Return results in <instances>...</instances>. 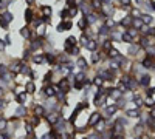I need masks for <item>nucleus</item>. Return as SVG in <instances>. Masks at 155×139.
<instances>
[{"instance_id": "nucleus-1", "label": "nucleus", "mask_w": 155, "mask_h": 139, "mask_svg": "<svg viewBox=\"0 0 155 139\" xmlns=\"http://www.w3.org/2000/svg\"><path fill=\"white\" fill-rule=\"evenodd\" d=\"M70 88H71V85H70L68 77H62V79L59 80V84H57V90L62 91L64 94H67V93L70 91Z\"/></svg>"}, {"instance_id": "nucleus-2", "label": "nucleus", "mask_w": 155, "mask_h": 139, "mask_svg": "<svg viewBox=\"0 0 155 139\" xmlns=\"http://www.w3.org/2000/svg\"><path fill=\"white\" fill-rule=\"evenodd\" d=\"M44 94H45L47 97H56V94H57V87H54L53 84L45 85V87H44Z\"/></svg>"}, {"instance_id": "nucleus-3", "label": "nucleus", "mask_w": 155, "mask_h": 139, "mask_svg": "<svg viewBox=\"0 0 155 139\" xmlns=\"http://www.w3.org/2000/svg\"><path fill=\"white\" fill-rule=\"evenodd\" d=\"M74 65L81 70V71L88 70V62H87L85 57H82V56H78V59H76V63H74Z\"/></svg>"}, {"instance_id": "nucleus-4", "label": "nucleus", "mask_w": 155, "mask_h": 139, "mask_svg": "<svg viewBox=\"0 0 155 139\" xmlns=\"http://www.w3.org/2000/svg\"><path fill=\"white\" fill-rule=\"evenodd\" d=\"M26 91H16L14 93V96H16V101H17L19 105H25V102H26Z\"/></svg>"}, {"instance_id": "nucleus-5", "label": "nucleus", "mask_w": 155, "mask_h": 139, "mask_svg": "<svg viewBox=\"0 0 155 139\" xmlns=\"http://www.w3.org/2000/svg\"><path fill=\"white\" fill-rule=\"evenodd\" d=\"M23 19H25V22H26L28 25H31L33 19H34V11L31 9V6H28V8L25 9V13H23Z\"/></svg>"}, {"instance_id": "nucleus-6", "label": "nucleus", "mask_w": 155, "mask_h": 139, "mask_svg": "<svg viewBox=\"0 0 155 139\" xmlns=\"http://www.w3.org/2000/svg\"><path fill=\"white\" fill-rule=\"evenodd\" d=\"M101 119H103V116H101L99 113H93V114L90 116L88 122H87V125H88V127H95V125H96L98 122L101 121Z\"/></svg>"}, {"instance_id": "nucleus-7", "label": "nucleus", "mask_w": 155, "mask_h": 139, "mask_svg": "<svg viewBox=\"0 0 155 139\" xmlns=\"http://www.w3.org/2000/svg\"><path fill=\"white\" fill-rule=\"evenodd\" d=\"M45 62H47V63H50L51 67L57 65V56H56V54H53V53H45Z\"/></svg>"}, {"instance_id": "nucleus-8", "label": "nucleus", "mask_w": 155, "mask_h": 139, "mask_svg": "<svg viewBox=\"0 0 155 139\" xmlns=\"http://www.w3.org/2000/svg\"><path fill=\"white\" fill-rule=\"evenodd\" d=\"M31 60L37 63V65H42V63H45V53H39V54H33L31 56Z\"/></svg>"}, {"instance_id": "nucleus-9", "label": "nucleus", "mask_w": 155, "mask_h": 139, "mask_svg": "<svg viewBox=\"0 0 155 139\" xmlns=\"http://www.w3.org/2000/svg\"><path fill=\"white\" fill-rule=\"evenodd\" d=\"M19 34L22 36L23 39H31V36H33V30L30 28V26H23V28H20V31H19Z\"/></svg>"}, {"instance_id": "nucleus-10", "label": "nucleus", "mask_w": 155, "mask_h": 139, "mask_svg": "<svg viewBox=\"0 0 155 139\" xmlns=\"http://www.w3.org/2000/svg\"><path fill=\"white\" fill-rule=\"evenodd\" d=\"M85 48L87 51H90V53H93V51H96V48H98V42L95 40V39H88V42L85 43Z\"/></svg>"}, {"instance_id": "nucleus-11", "label": "nucleus", "mask_w": 155, "mask_h": 139, "mask_svg": "<svg viewBox=\"0 0 155 139\" xmlns=\"http://www.w3.org/2000/svg\"><path fill=\"white\" fill-rule=\"evenodd\" d=\"M101 59H103L101 53L93 51V53H92V56H90V63H93V65H98V63L101 62Z\"/></svg>"}, {"instance_id": "nucleus-12", "label": "nucleus", "mask_w": 155, "mask_h": 139, "mask_svg": "<svg viewBox=\"0 0 155 139\" xmlns=\"http://www.w3.org/2000/svg\"><path fill=\"white\" fill-rule=\"evenodd\" d=\"M47 121H48V124L54 125V124H57V122L61 121V116L57 113H50V114H47Z\"/></svg>"}, {"instance_id": "nucleus-13", "label": "nucleus", "mask_w": 155, "mask_h": 139, "mask_svg": "<svg viewBox=\"0 0 155 139\" xmlns=\"http://www.w3.org/2000/svg\"><path fill=\"white\" fill-rule=\"evenodd\" d=\"M78 28H79V30H81L82 33H84V31H85L87 28H88V22H87V17L84 16V14H82V17H81V20L78 22Z\"/></svg>"}, {"instance_id": "nucleus-14", "label": "nucleus", "mask_w": 155, "mask_h": 139, "mask_svg": "<svg viewBox=\"0 0 155 139\" xmlns=\"http://www.w3.org/2000/svg\"><path fill=\"white\" fill-rule=\"evenodd\" d=\"M25 91H26L28 94H34V93H36L34 80H30V82H26V84H25Z\"/></svg>"}, {"instance_id": "nucleus-15", "label": "nucleus", "mask_w": 155, "mask_h": 139, "mask_svg": "<svg viewBox=\"0 0 155 139\" xmlns=\"http://www.w3.org/2000/svg\"><path fill=\"white\" fill-rule=\"evenodd\" d=\"M0 17H3L5 20H6V22H9V23H11V22L14 20V14H13L11 11H8V9H5V11H2V14H0Z\"/></svg>"}, {"instance_id": "nucleus-16", "label": "nucleus", "mask_w": 155, "mask_h": 139, "mask_svg": "<svg viewBox=\"0 0 155 139\" xmlns=\"http://www.w3.org/2000/svg\"><path fill=\"white\" fill-rule=\"evenodd\" d=\"M64 45H67V47H76V45H78V37H74V36H68V37L65 39Z\"/></svg>"}, {"instance_id": "nucleus-17", "label": "nucleus", "mask_w": 155, "mask_h": 139, "mask_svg": "<svg viewBox=\"0 0 155 139\" xmlns=\"http://www.w3.org/2000/svg\"><path fill=\"white\" fill-rule=\"evenodd\" d=\"M88 5H90V8H92V9H95V11H99V9H103V6H104L101 0H92Z\"/></svg>"}, {"instance_id": "nucleus-18", "label": "nucleus", "mask_w": 155, "mask_h": 139, "mask_svg": "<svg viewBox=\"0 0 155 139\" xmlns=\"http://www.w3.org/2000/svg\"><path fill=\"white\" fill-rule=\"evenodd\" d=\"M85 17H87V22H88V25H92V23H96V22H98V17H99V14H96V13H88Z\"/></svg>"}, {"instance_id": "nucleus-19", "label": "nucleus", "mask_w": 155, "mask_h": 139, "mask_svg": "<svg viewBox=\"0 0 155 139\" xmlns=\"http://www.w3.org/2000/svg\"><path fill=\"white\" fill-rule=\"evenodd\" d=\"M45 113H47V110H45V107L40 104H37L34 107V114H37V116H45Z\"/></svg>"}, {"instance_id": "nucleus-20", "label": "nucleus", "mask_w": 155, "mask_h": 139, "mask_svg": "<svg viewBox=\"0 0 155 139\" xmlns=\"http://www.w3.org/2000/svg\"><path fill=\"white\" fill-rule=\"evenodd\" d=\"M96 33H98V36H109V34H110V28L104 23V25L99 26V30H98Z\"/></svg>"}, {"instance_id": "nucleus-21", "label": "nucleus", "mask_w": 155, "mask_h": 139, "mask_svg": "<svg viewBox=\"0 0 155 139\" xmlns=\"http://www.w3.org/2000/svg\"><path fill=\"white\" fill-rule=\"evenodd\" d=\"M132 20H133V17H132V16H126V17L120 22V25H121V26L129 28V26H132Z\"/></svg>"}, {"instance_id": "nucleus-22", "label": "nucleus", "mask_w": 155, "mask_h": 139, "mask_svg": "<svg viewBox=\"0 0 155 139\" xmlns=\"http://www.w3.org/2000/svg\"><path fill=\"white\" fill-rule=\"evenodd\" d=\"M85 79H87L85 71H79V73H76V74H74V82H84Z\"/></svg>"}, {"instance_id": "nucleus-23", "label": "nucleus", "mask_w": 155, "mask_h": 139, "mask_svg": "<svg viewBox=\"0 0 155 139\" xmlns=\"http://www.w3.org/2000/svg\"><path fill=\"white\" fill-rule=\"evenodd\" d=\"M132 26H133L135 30H140V28H143V26H144V23H143L141 17H138V19L133 17V20H132Z\"/></svg>"}, {"instance_id": "nucleus-24", "label": "nucleus", "mask_w": 155, "mask_h": 139, "mask_svg": "<svg viewBox=\"0 0 155 139\" xmlns=\"http://www.w3.org/2000/svg\"><path fill=\"white\" fill-rule=\"evenodd\" d=\"M121 40H122V42H126V43H132V42H133V37L129 34L127 31H124V33L121 34Z\"/></svg>"}, {"instance_id": "nucleus-25", "label": "nucleus", "mask_w": 155, "mask_h": 139, "mask_svg": "<svg viewBox=\"0 0 155 139\" xmlns=\"http://www.w3.org/2000/svg\"><path fill=\"white\" fill-rule=\"evenodd\" d=\"M40 11L44 13V16H50V17H51V14H53L51 6H48V5H42V6H40Z\"/></svg>"}, {"instance_id": "nucleus-26", "label": "nucleus", "mask_w": 155, "mask_h": 139, "mask_svg": "<svg viewBox=\"0 0 155 139\" xmlns=\"http://www.w3.org/2000/svg\"><path fill=\"white\" fill-rule=\"evenodd\" d=\"M107 54H109V57L110 59H116V57H120L121 56V53L116 50V48H110L109 51H107Z\"/></svg>"}, {"instance_id": "nucleus-27", "label": "nucleus", "mask_w": 155, "mask_h": 139, "mask_svg": "<svg viewBox=\"0 0 155 139\" xmlns=\"http://www.w3.org/2000/svg\"><path fill=\"white\" fill-rule=\"evenodd\" d=\"M140 84H141L143 87H149V84H151V76H147V74L141 76V79H140Z\"/></svg>"}, {"instance_id": "nucleus-28", "label": "nucleus", "mask_w": 155, "mask_h": 139, "mask_svg": "<svg viewBox=\"0 0 155 139\" xmlns=\"http://www.w3.org/2000/svg\"><path fill=\"white\" fill-rule=\"evenodd\" d=\"M116 110H118V105H109V107L105 108V114H107V116H112V114L116 113Z\"/></svg>"}, {"instance_id": "nucleus-29", "label": "nucleus", "mask_w": 155, "mask_h": 139, "mask_svg": "<svg viewBox=\"0 0 155 139\" xmlns=\"http://www.w3.org/2000/svg\"><path fill=\"white\" fill-rule=\"evenodd\" d=\"M59 17H61V20H67V19H70V9L68 8H64V9L59 13Z\"/></svg>"}, {"instance_id": "nucleus-30", "label": "nucleus", "mask_w": 155, "mask_h": 139, "mask_svg": "<svg viewBox=\"0 0 155 139\" xmlns=\"http://www.w3.org/2000/svg\"><path fill=\"white\" fill-rule=\"evenodd\" d=\"M141 20H143L144 25H147V23H152L154 22V17L151 14H141Z\"/></svg>"}, {"instance_id": "nucleus-31", "label": "nucleus", "mask_w": 155, "mask_h": 139, "mask_svg": "<svg viewBox=\"0 0 155 139\" xmlns=\"http://www.w3.org/2000/svg\"><path fill=\"white\" fill-rule=\"evenodd\" d=\"M25 114H26V108H25V105H19V108L16 110V116L22 118V116H25Z\"/></svg>"}, {"instance_id": "nucleus-32", "label": "nucleus", "mask_w": 155, "mask_h": 139, "mask_svg": "<svg viewBox=\"0 0 155 139\" xmlns=\"http://www.w3.org/2000/svg\"><path fill=\"white\" fill-rule=\"evenodd\" d=\"M126 114H127L129 118H140V110H137V108H133V110H127Z\"/></svg>"}, {"instance_id": "nucleus-33", "label": "nucleus", "mask_w": 155, "mask_h": 139, "mask_svg": "<svg viewBox=\"0 0 155 139\" xmlns=\"http://www.w3.org/2000/svg\"><path fill=\"white\" fill-rule=\"evenodd\" d=\"M93 84L96 85V87H103V84H104V79L99 76V74H96L95 77H93Z\"/></svg>"}, {"instance_id": "nucleus-34", "label": "nucleus", "mask_w": 155, "mask_h": 139, "mask_svg": "<svg viewBox=\"0 0 155 139\" xmlns=\"http://www.w3.org/2000/svg\"><path fill=\"white\" fill-rule=\"evenodd\" d=\"M143 67H144V68H152V67H154V60L149 59V56H147V57L143 60Z\"/></svg>"}, {"instance_id": "nucleus-35", "label": "nucleus", "mask_w": 155, "mask_h": 139, "mask_svg": "<svg viewBox=\"0 0 155 139\" xmlns=\"http://www.w3.org/2000/svg\"><path fill=\"white\" fill-rule=\"evenodd\" d=\"M112 42H113V40H110V39H105V40H104L103 42V50L104 51H109V50L112 48Z\"/></svg>"}, {"instance_id": "nucleus-36", "label": "nucleus", "mask_w": 155, "mask_h": 139, "mask_svg": "<svg viewBox=\"0 0 155 139\" xmlns=\"http://www.w3.org/2000/svg\"><path fill=\"white\" fill-rule=\"evenodd\" d=\"M140 45H141V47H144V48H149V47H151V42H149V39L144 36V37H141V39H140Z\"/></svg>"}, {"instance_id": "nucleus-37", "label": "nucleus", "mask_w": 155, "mask_h": 139, "mask_svg": "<svg viewBox=\"0 0 155 139\" xmlns=\"http://www.w3.org/2000/svg\"><path fill=\"white\" fill-rule=\"evenodd\" d=\"M51 77H53V71H48V73L45 74V77H44V84H45V85L51 84Z\"/></svg>"}, {"instance_id": "nucleus-38", "label": "nucleus", "mask_w": 155, "mask_h": 139, "mask_svg": "<svg viewBox=\"0 0 155 139\" xmlns=\"http://www.w3.org/2000/svg\"><path fill=\"white\" fill-rule=\"evenodd\" d=\"M0 26H2L5 31H8V30H9V22H6L3 17H0Z\"/></svg>"}, {"instance_id": "nucleus-39", "label": "nucleus", "mask_w": 155, "mask_h": 139, "mask_svg": "<svg viewBox=\"0 0 155 139\" xmlns=\"http://www.w3.org/2000/svg\"><path fill=\"white\" fill-rule=\"evenodd\" d=\"M6 127H8V121L5 118H0V131H5Z\"/></svg>"}, {"instance_id": "nucleus-40", "label": "nucleus", "mask_w": 155, "mask_h": 139, "mask_svg": "<svg viewBox=\"0 0 155 139\" xmlns=\"http://www.w3.org/2000/svg\"><path fill=\"white\" fill-rule=\"evenodd\" d=\"M9 2H11V0H0V11H5V9L8 8Z\"/></svg>"}, {"instance_id": "nucleus-41", "label": "nucleus", "mask_w": 155, "mask_h": 139, "mask_svg": "<svg viewBox=\"0 0 155 139\" xmlns=\"http://www.w3.org/2000/svg\"><path fill=\"white\" fill-rule=\"evenodd\" d=\"M113 131H115V133H121V131H122V127H121V121L115 122V125H113Z\"/></svg>"}, {"instance_id": "nucleus-42", "label": "nucleus", "mask_w": 155, "mask_h": 139, "mask_svg": "<svg viewBox=\"0 0 155 139\" xmlns=\"http://www.w3.org/2000/svg\"><path fill=\"white\" fill-rule=\"evenodd\" d=\"M8 71H9V70H8V67H6L5 63H0V76H5Z\"/></svg>"}, {"instance_id": "nucleus-43", "label": "nucleus", "mask_w": 155, "mask_h": 139, "mask_svg": "<svg viewBox=\"0 0 155 139\" xmlns=\"http://www.w3.org/2000/svg\"><path fill=\"white\" fill-rule=\"evenodd\" d=\"M56 31H57V33H64V31H65V26H64V20H61V22H59V25L56 26Z\"/></svg>"}, {"instance_id": "nucleus-44", "label": "nucleus", "mask_w": 155, "mask_h": 139, "mask_svg": "<svg viewBox=\"0 0 155 139\" xmlns=\"http://www.w3.org/2000/svg\"><path fill=\"white\" fill-rule=\"evenodd\" d=\"M79 53H81V48H79V45H76V47L71 48V54L70 56H79Z\"/></svg>"}, {"instance_id": "nucleus-45", "label": "nucleus", "mask_w": 155, "mask_h": 139, "mask_svg": "<svg viewBox=\"0 0 155 139\" xmlns=\"http://www.w3.org/2000/svg\"><path fill=\"white\" fill-rule=\"evenodd\" d=\"M87 107H88V104H87V102H79V104L76 105V108H78L79 111H82V110H84V108H87Z\"/></svg>"}, {"instance_id": "nucleus-46", "label": "nucleus", "mask_w": 155, "mask_h": 139, "mask_svg": "<svg viewBox=\"0 0 155 139\" xmlns=\"http://www.w3.org/2000/svg\"><path fill=\"white\" fill-rule=\"evenodd\" d=\"M3 40H5V43H6V47H8V45H11V43H13V42H11V40H13V39H11V36H9V34H6V36H5V39H3Z\"/></svg>"}, {"instance_id": "nucleus-47", "label": "nucleus", "mask_w": 155, "mask_h": 139, "mask_svg": "<svg viewBox=\"0 0 155 139\" xmlns=\"http://www.w3.org/2000/svg\"><path fill=\"white\" fill-rule=\"evenodd\" d=\"M133 102H135V105H138V107H140V105H143V101H141V97H140V96H135V97H133Z\"/></svg>"}, {"instance_id": "nucleus-48", "label": "nucleus", "mask_w": 155, "mask_h": 139, "mask_svg": "<svg viewBox=\"0 0 155 139\" xmlns=\"http://www.w3.org/2000/svg\"><path fill=\"white\" fill-rule=\"evenodd\" d=\"M5 107H6V101H5L3 96H2V97H0V110H3Z\"/></svg>"}, {"instance_id": "nucleus-49", "label": "nucleus", "mask_w": 155, "mask_h": 139, "mask_svg": "<svg viewBox=\"0 0 155 139\" xmlns=\"http://www.w3.org/2000/svg\"><path fill=\"white\" fill-rule=\"evenodd\" d=\"M5 48H6V43L3 39H0V51H5Z\"/></svg>"}, {"instance_id": "nucleus-50", "label": "nucleus", "mask_w": 155, "mask_h": 139, "mask_svg": "<svg viewBox=\"0 0 155 139\" xmlns=\"http://www.w3.org/2000/svg\"><path fill=\"white\" fill-rule=\"evenodd\" d=\"M122 6H130V0H121Z\"/></svg>"}, {"instance_id": "nucleus-51", "label": "nucleus", "mask_w": 155, "mask_h": 139, "mask_svg": "<svg viewBox=\"0 0 155 139\" xmlns=\"http://www.w3.org/2000/svg\"><path fill=\"white\" fill-rule=\"evenodd\" d=\"M25 2H26V5H28V6H33V5L36 3V0H25Z\"/></svg>"}, {"instance_id": "nucleus-52", "label": "nucleus", "mask_w": 155, "mask_h": 139, "mask_svg": "<svg viewBox=\"0 0 155 139\" xmlns=\"http://www.w3.org/2000/svg\"><path fill=\"white\" fill-rule=\"evenodd\" d=\"M0 139H8V136H6L3 131H0Z\"/></svg>"}, {"instance_id": "nucleus-53", "label": "nucleus", "mask_w": 155, "mask_h": 139, "mask_svg": "<svg viewBox=\"0 0 155 139\" xmlns=\"http://www.w3.org/2000/svg\"><path fill=\"white\" fill-rule=\"evenodd\" d=\"M3 91H5V90H3V87H0V97L3 96Z\"/></svg>"}, {"instance_id": "nucleus-54", "label": "nucleus", "mask_w": 155, "mask_h": 139, "mask_svg": "<svg viewBox=\"0 0 155 139\" xmlns=\"http://www.w3.org/2000/svg\"><path fill=\"white\" fill-rule=\"evenodd\" d=\"M151 114H152V119H155V110H152V111H151Z\"/></svg>"}, {"instance_id": "nucleus-55", "label": "nucleus", "mask_w": 155, "mask_h": 139, "mask_svg": "<svg viewBox=\"0 0 155 139\" xmlns=\"http://www.w3.org/2000/svg\"><path fill=\"white\" fill-rule=\"evenodd\" d=\"M151 6H152V9L155 11V2H151Z\"/></svg>"}, {"instance_id": "nucleus-56", "label": "nucleus", "mask_w": 155, "mask_h": 139, "mask_svg": "<svg viewBox=\"0 0 155 139\" xmlns=\"http://www.w3.org/2000/svg\"><path fill=\"white\" fill-rule=\"evenodd\" d=\"M152 36H155V28H152V33H151Z\"/></svg>"}, {"instance_id": "nucleus-57", "label": "nucleus", "mask_w": 155, "mask_h": 139, "mask_svg": "<svg viewBox=\"0 0 155 139\" xmlns=\"http://www.w3.org/2000/svg\"><path fill=\"white\" fill-rule=\"evenodd\" d=\"M116 139H124V138H122V136H121V135H118V136H116Z\"/></svg>"}, {"instance_id": "nucleus-58", "label": "nucleus", "mask_w": 155, "mask_h": 139, "mask_svg": "<svg viewBox=\"0 0 155 139\" xmlns=\"http://www.w3.org/2000/svg\"><path fill=\"white\" fill-rule=\"evenodd\" d=\"M82 139H90V138H82Z\"/></svg>"}]
</instances>
